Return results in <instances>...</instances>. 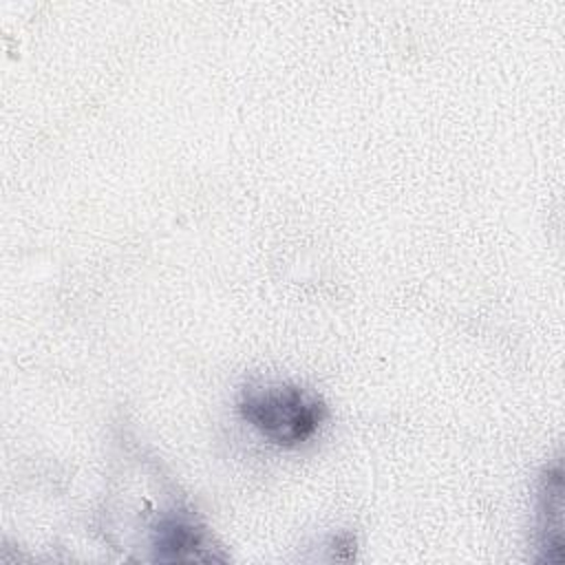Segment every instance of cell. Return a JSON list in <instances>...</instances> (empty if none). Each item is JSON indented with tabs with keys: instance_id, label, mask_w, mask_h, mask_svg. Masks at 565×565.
Here are the masks:
<instances>
[{
	"instance_id": "1",
	"label": "cell",
	"mask_w": 565,
	"mask_h": 565,
	"mask_svg": "<svg viewBox=\"0 0 565 565\" xmlns=\"http://www.w3.org/2000/svg\"><path fill=\"white\" fill-rule=\"evenodd\" d=\"M238 411L252 428L282 448L305 444L329 417L320 395L291 382H252L243 386Z\"/></svg>"
},
{
	"instance_id": "2",
	"label": "cell",
	"mask_w": 565,
	"mask_h": 565,
	"mask_svg": "<svg viewBox=\"0 0 565 565\" xmlns=\"http://www.w3.org/2000/svg\"><path fill=\"white\" fill-rule=\"evenodd\" d=\"M154 558L166 563H194V561H225L214 547L205 527L185 516H166L154 527L152 536Z\"/></svg>"
},
{
	"instance_id": "3",
	"label": "cell",
	"mask_w": 565,
	"mask_h": 565,
	"mask_svg": "<svg viewBox=\"0 0 565 565\" xmlns=\"http://www.w3.org/2000/svg\"><path fill=\"white\" fill-rule=\"evenodd\" d=\"M536 530H539V561H563V468L556 459L547 466L539 479L536 503Z\"/></svg>"
}]
</instances>
